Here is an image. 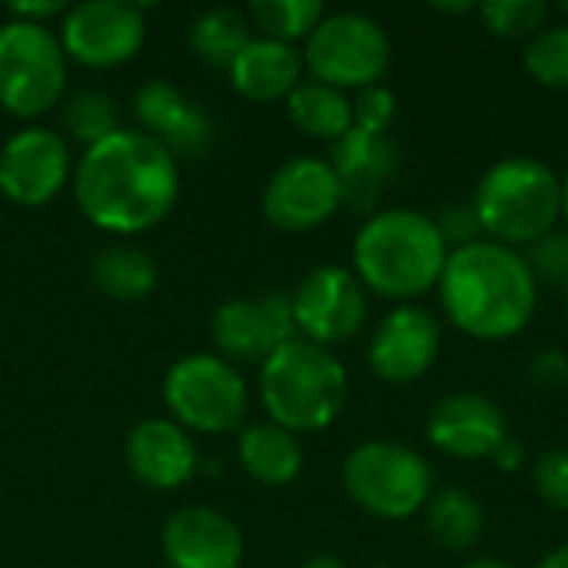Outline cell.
<instances>
[{
  "mask_svg": "<svg viewBox=\"0 0 568 568\" xmlns=\"http://www.w3.org/2000/svg\"><path fill=\"white\" fill-rule=\"evenodd\" d=\"M73 193L93 226L106 233H143L173 210L180 166L150 133L120 126L83 153Z\"/></svg>",
  "mask_w": 568,
  "mask_h": 568,
  "instance_id": "1",
  "label": "cell"
},
{
  "mask_svg": "<svg viewBox=\"0 0 568 568\" xmlns=\"http://www.w3.org/2000/svg\"><path fill=\"white\" fill-rule=\"evenodd\" d=\"M443 316L466 336L503 343L519 336L539 306V283L523 256L493 240L453 250L439 280Z\"/></svg>",
  "mask_w": 568,
  "mask_h": 568,
  "instance_id": "2",
  "label": "cell"
},
{
  "mask_svg": "<svg viewBox=\"0 0 568 568\" xmlns=\"http://www.w3.org/2000/svg\"><path fill=\"white\" fill-rule=\"evenodd\" d=\"M449 246L436 220L423 210H376L353 240V273L359 283L393 303H413L433 293L443 280Z\"/></svg>",
  "mask_w": 568,
  "mask_h": 568,
  "instance_id": "3",
  "label": "cell"
},
{
  "mask_svg": "<svg viewBox=\"0 0 568 568\" xmlns=\"http://www.w3.org/2000/svg\"><path fill=\"white\" fill-rule=\"evenodd\" d=\"M349 393V376L339 356L303 336L283 343L260 373V399L270 423L286 433H323L329 429Z\"/></svg>",
  "mask_w": 568,
  "mask_h": 568,
  "instance_id": "4",
  "label": "cell"
},
{
  "mask_svg": "<svg viewBox=\"0 0 568 568\" xmlns=\"http://www.w3.org/2000/svg\"><path fill=\"white\" fill-rule=\"evenodd\" d=\"M469 203L486 240L523 250L562 223V180L536 156H506L483 173Z\"/></svg>",
  "mask_w": 568,
  "mask_h": 568,
  "instance_id": "5",
  "label": "cell"
},
{
  "mask_svg": "<svg viewBox=\"0 0 568 568\" xmlns=\"http://www.w3.org/2000/svg\"><path fill=\"white\" fill-rule=\"evenodd\" d=\"M343 489L363 513L386 523L413 519L436 493L426 456L393 439L359 443L343 463Z\"/></svg>",
  "mask_w": 568,
  "mask_h": 568,
  "instance_id": "6",
  "label": "cell"
},
{
  "mask_svg": "<svg viewBox=\"0 0 568 568\" xmlns=\"http://www.w3.org/2000/svg\"><path fill=\"white\" fill-rule=\"evenodd\" d=\"M303 63L310 67L313 80L329 83L343 93H359L386 77L393 63V43L379 20L356 10H339L326 13L306 37Z\"/></svg>",
  "mask_w": 568,
  "mask_h": 568,
  "instance_id": "7",
  "label": "cell"
},
{
  "mask_svg": "<svg viewBox=\"0 0 568 568\" xmlns=\"http://www.w3.org/2000/svg\"><path fill=\"white\" fill-rule=\"evenodd\" d=\"M67 83V53L43 23H0V106L13 116L47 113Z\"/></svg>",
  "mask_w": 568,
  "mask_h": 568,
  "instance_id": "8",
  "label": "cell"
},
{
  "mask_svg": "<svg viewBox=\"0 0 568 568\" xmlns=\"http://www.w3.org/2000/svg\"><path fill=\"white\" fill-rule=\"evenodd\" d=\"M163 399L176 416V426L213 436L240 429L250 406L246 379L236 373L233 363L213 353L176 359L163 379Z\"/></svg>",
  "mask_w": 568,
  "mask_h": 568,
  "instance_id": "9",
  "label": "cell"
},
{
  "mask_svg": "<svg viewBox=\"0 0 568 568\" xmlns=\"http://www.w3.org/2000/svg\"><path fill=\"white\" fill-rule=\"evenodd\" d=\"M290 300L296 333L326 349L353 339L366 323V286L346 266L326 263L310 270Z\"/></svg>",
  "mask_w": 568,
  "mask_h": 568,
  "instance_id": "10",
  "label": "cell"
},
{
  "mask_svg": "<svg viewBox=\"0 0 568 568\" xmlns=\"http://www.w3.org/2000/svg\"><path fill=\"white\" fill-rule=\"evenodd\" d=\"M146 23L143 3L126 0H87L67 7L60 23V47L83 67H120L143 47Z\"/></svg>",
  "mask_w": 568,
  "mask_h": 568,
  "instance_id": "11",
  "label": "cell"
},
{
  "mask_svg": "<svg viewBox=\"0 0 568 568\" xmlns=\"http://www.w3.org/2000/svg\"><path fill=\"white\" fill-rule=\"evenodd\" d=\"M343 206V186L323 156L286 160L263 190V213L276 230L306 233Z\"/></svg>",
  "mask_w": 568,
  "mask_h": 568,
  "instance_id": "12",
  "label": "cell"
},
{
  "mask_svg": "<svg viewBox=\"0 0 568 568\" xmlns=\"http://www.w3.org/2000/svg\"><path fill=\"white\" fill-rule=\"evenodd\" d=\"M439 349H443V326L436 313L416 303H403L393 313H386L383 323L373 329L366 363L383 383L409 386L436 366Z\"/></svg>",
  "mask_w": 568,
  "mask_h": 568,
  "instance_id": "13",
  "label": "cell"
},
{
  "mask_svg": "<svg viewBox=\"0 0 568 568\" xmlns=\"http://www.w3.org/2000/svg\"><path fill=\"white\" fill-rule=\"evenodd\" d=\"M210 329L226 359L263 366L283 343L296 336L293 300L283 290H270L253 300H226L213 313Z\"/></svg>",
  "mask_w": 568,
  "mask_h": 568,
  "instance_id": "14",
  "label": "cell"
},
{
  "mask_svg": "<svg viewBox=\"0 0 568 568\" xmlns=\"http://www.w3.org/2000/svg\"><path fill=\"white\" fill-rule=\"evenodd\" d=\"M70 176V150L60 133L27 126L0 150V193L20 206L50 203Z\"/></svg>",
  "mask_w": 568,
  "mask_h": 568,
  "instance_id": "15",
  "label": "cell"
},
{
  "mask_svg": "<svg viewBox=\"0 0 568 568\" xmlns=\"http://www.w3.org/2000/svg\"><path fill=\"white\" fill-rule=\"evenodd\" d=\"M426 436L433 449L449 459H493V453L509 439V419L503 406L483 393H449L443 396L426 419Z\"/></svg>",
  "mask_w": 568,
  "mask_h": 568,
  "instance_id": "16",
  "label": "cell"
},
{
  "mask_svg": "<svg viewBox=\"0 0 568 568\" xmlns=\"http://www.w3.org/2000/svg\"><path fill=\"white\" fill-rule=\"evenodd\" d=\"M136 120L143 123V133H150L160 146H166L173 156H200L213 146L216 130L213 120L200 103H193L180 87L170 80H146L133 97Z\"/></svg>",
  "mask_w": 568,
  "mask_h": 568,
  "instance_id": "17",
  "label": "cell"
},
{
  "mask_svg": "<svg viewBox=\"0 0 568 568\" xmlns=\"http://www.w3.org/2000/svg\"><path fill=\"white\" fill-rule=\"evenodd\" d=\"M160 542L170 568H240L243 562L240 526L206 506L176 509Z\"/></svg>",
  "mask_w": 568,
  "mask_h": 568,
  "instance_id": "18",
  "label": "cell"
},
{
  "mask_svg": "<svg viewBox=\"0 0 568 568\" xmlns=\"http://www.w3.org/2000/svg\"><path fill=\"white\" fill-rule=\"evenodd\" d=\"M329 166L343 186V203L373 210L386 183L399 170V146L389 133L353 126L343 140L329 143Z\"/></svg>",
  "mask_w": 568,
  "mask_h": 568,
  "instance_id": "19",
  "label": "cell"
},
{
  "mask_svg": "<svg viewBox=\"0 0 568 568\" xmlns=\"http://www.w3.org/2000/svg\"><path fill=\"white\" fill-rule=\"evenodd\" d=\"M130 473L160 493L180 489L196 473V446L173 419H143L130 429L123 446Z\"/></svg>",
  "mask_w": 568,
  "mask_h": 568,
  "instance_id": "20",
  "label": "cell"
},
{
  "mask_svg": "<svg viewBox=\"0 0 568 568\" xmlns=\"http://www.w3.org/2000/svg\"><path fill=\"white\" fill-rule=\"evenodd\" d=\"M303 53L293 43H280L270 37H253L240 57L230 63L233 90L246 100L270 103L286 100L303 83Z\"/></svg>",
  "mask_w": 568,
  "mask_h": 568,
  "instance_id": "21",
  "label": "cell"
},
{
  "mask_svg": "<svg viewBox=\"0 0 568 568\" xmlns=\"http://www.w3.org/2000/svg\"><path fill=\"white\" fill-rule=\"evenodd\" d=\"M240 463L263 486H290L303 473V446L276 423H253L240 433Z\"/></svg>",
  "mask_w": 568,
  "mask_h": 568,
  "instance_id": "22",
  "label": "cell"
},
{
  "mask_svg": "<svg viewBox=\"0 0 568 568\" xmlns=\"http://www.w3.org/2000/svg\"><path fill=\"white\" fill-rule=\"evenodd\" d=\"M426 532L443 549H453V552L473 549L486 532V509L479 496L459 486H446L433 493L426 503Z\"/></svg>",
  "mask_w": 568,
  "mask_h": 568,
  "instance_id": "23",
  "label": "cell"
},
{
  "mask_svg": "<svg viewBox=\"0 0 568 568\" xmlns=\"http://www.w3.org/2000/svg\"><path fill=\"white\" fill-rule=\"evenodd\" d=\"M286 113L306 136L326 143H336L353 130V100L343 90L320 80H303L286 97Z\"/></svg>",
  "mask_w": 568,
  "mask_h": 568,
  "instance_id": "24",
  "label": "cell"
},
{
  "mask_svg": "<svg viewBox=\"0 0 568 568\" xmlns=\"http://www.w3.org/2000/svg\"><path fill=\"white\" fill-rule=\"evenodd\" d=\"M90 276L103 296L120 300V303H136V300H146L153 293L160 270H156L153 256L143 253L140 246L116 243V246H106L93 256Z\"/></svg>",
  "mask_w": 568,
  "mask_h": 568,
  "instance_id": "25",
  "label": "cell"
},
{
  "mask_svg": "<svg viewBox=\"0 0 568 568\" xmlns=\"http://www.w3.org/2000/svg\"><path fill=\"white\" fill-rule=\"evenodd\" d=\"M250 23L233 7H210L193 20L190 47L193 53L210 67H226L240 57V50L250 43Z\"/></svg>",
  "mask_w": 568,
  "mask_h": 568,
  "instance_id": "26",
  "label": "cell"
},
{
  "mask_svg": "<svg viewBox=\"0 0 568 568\" xmlns=\"http://www.w3.org/2000/svg\"><path fill=\"white\" fill-rule=\"evenodd\" d=\"M326 17L320 0H253L250 20L263 30V37L293 43L300 37H310L316 23Z\"/></svg>",
  "mask_w": 568,
  "mask_h": 568,
  "instance_id": "27",
  "label": "cell"
},
{
  "mask_svg": "<svg viewBox=\"0 0 568 568\" xmlns=\"http://www.w3.org/2000/svg\"><path fill=\"white\" fill-rule=\"evenodd\" d=\"M63 126L73 140H80L87 150L116 133V103L103 90H77L63 103Z\"/></svg>",
  "mask_w": 568,
  "mask_h": 568,
  "instance_id": "28",
  "label": "cell"
},
{
  "mask_svg": "<svg viewBox=\"0 0 568 568\" xmlns=\"http://www.w3.org/2000/svg\"><path fill=\"white\" fill-rule=\"evenodd\" d=\"M486 30L503 40H532L542 27H549L552 7L546 0H489L476 7Z\"/></svg>",
  "mask_w": 568,
  "mask_h": 568,
  "instance_id": "29",
  "label": "cell"
},
{
  "mask_svg": "<svg viewBox=\"0 0 568 568\" xmlns=\"http://www.w3.org/2000/svg\"><path fill=\"white\" fill-rule=\"evenodd\" d=\"M529 77L549 90H568V23L542 27L523 50Z\"/></svg>",
  "mask_w": 568,
  "mask_h": 568,
  "instance_id": "30",
  "label": "cell"
},
{
  "mask_svg": "<svg viewBox=\"0 0 568 568\" xmlns=\"http://www.w3.org/2000/svg\"><path fill=\"white\" fill-rule=\"evenodd\" d=\"M526 263L536 276V283L542 286H556L562 290L568 276V230L556 226L552 233H546L542 240H536L532 246H526Z\"/></svg>",
  "mask_w": 568,
  "mask_h": 568,
  "instance_id": "31",
  "label": "cell"
},
{
  "mask_svg": "<svg viewBox=\"0 0 568 568\" xmlns=\"http://www.w3.org/2000/svg\"><path fill=\"white\" fill-rule=\"evenodd\" d=\"M532 489L549 509L568 513V446H556L536 459Z\"/></svg>",
  "mask_w": 568,
  "mask_h": 568,
  "instance_id": "32",
  "label": "cell"
},
{
  "mask_svg": "<svg viewBox=\"0 0 568 568\" xmlns=\"http://www.w3.org/2000/svg\"><path fill=\"white\" fill-rule=\"evenodd\" d=\"M433 220H436V230H439L443 243L449 246V253H453V250H466V246H473V243L486 240L483 223H479V216H476L473 203H466V200H453V203H446Z\"/></svg>",
  "mask_w": 568,
  "mask_h": 568,
  "instance_id": "33",
  "label": "cell"
},
{
  "mask_svg": "<svg viewBox=\"0 0 568 568\" xmlns=\"http://www.w3.org/2000/svg\"><path fill=\"white\" fill-rule=\"evenodd\" d=\"M393 120H396L393 90L376 83V87H366V90L356 93V100H353V126L369 130V133H389Z\"/></svg>",
  "mask_w": 568,
  "mask_h": 568,
  "instance_id": "34",
  "label": "cell"
},
{
  "mask_svg": "<svg viewBox=\"0 0 568 568\" xmlns=\"http://www.w3.org/2000/svg\"><path fill=\"white\" fill-rule=\"evenodd\" d=\"M529 379L539 389H562L568 386V353L562 349H542L529 363Z\"/></svg>",
  "mask_w": 568,
  "mask_h": 568,
  "instance_id": "35",
  "label": "cell"
},
{
  "mask_svg": "<svg viewBox=\"0 0 568 568\" xmlns=\"http://www.w3.org/2000/svg\"><path fill=\"white\" fill-rule=\"evenodd\" d=\"M13 13V20H27V23H43L57 13H67V3L63 0H13L7 7Z\"/></svg>",
  "mask_w": 568,
  "mask_h": 568,
  "instance_id": "36",
  "label": "cell"
},
{
  "mask_svg": "<svg viewBox=\"0 0 568 568\" xmlns=\"http://www.w3.org/2000/svg\"><path fill=\"white\" fill-rule=\"evenodd\" d=\"M493 463H496V469L499 473H516L523 463H526V449H523V443L519 439H503V446L493 453Z\"/></svg>",
  "mask_w": 568,
  "mask_h": 568,
  "instance_id": "37",
  "label": "cell"
},
{
  "mask_svg": "<svg viewBox=\"0 0 568 568\" xmlns=\"http://www.w3.org/2000/svg\"><path fill=\"white\" fill-rule=\"evenodd\" d=\"M300 568H346L333 552H316V556H310L306 562Z\"/></svg>",
  "mask_w": 568,
  "mask_h": 568,
  "instance_id": "38",
  "label": "cell"
},
{
  "mask_svg": "<svg viewBox=\"0 0 568 568\" xmlns=\"http://www.w3.org/2000/svg\"><path fill=\"white\" fill-rule=\"evenodd\" d=\"M536 568H568V546H559V549H552L542 562Z\"/></svg>",
  "mask_w": 568,
  "mask_h": 568,
  "instance_id": "39",
  "label": "cell"
},
{
  "mask_svg": "<svg viewBox=\"0 0 568 568\" xmlns=\"http://www.w3.org/2000/svg\"><path fill=\"white\" fill-rule=\"evenodd\" d=\"M433 10H436V13H463V17H466V13H473L476 7L466 3V0H459V3H433Z\"/></svg>",
  "mask_w": 568,
  "mask_h": 568,
  "instance_id": "40",
  "label": "cell"
},
{
  "mask_svg": "<svg viewBox=\"0 0 568 568\" xmlns=\"http://www.w3.org/2000/svg\"><path fill=\"white\" fill-rule=\"evenodd\" d=\"M463 568H513L509 562H503V559H473V562H466Z\"/></svg>",
  "mask_w": 568,
  "mask_h": 568,
  "instance_id": "41",
  "label": "cell"
},
{
  "mask_svg": "<svg viewBox=\"0 0 568 568\" xmlns=\"http://www.w3.org/2000/svg\"><path fill=\"white\" fill-rule=\"evenodd\" d=\"M562 223H566L568 230V173L562 176Z\"/></svg>",
  "mask_w": 568,
  "mask_h": 568,
  "instance_id": "42",
  "label": "cell"
},
{
  "mask_svg": "<svg viewBox=\"0 0 568 568\" xmlns=\"http://www.w3.org/2000/svg\"><path fill=\"white\" fill-rule=\"evenodd\" d=\"M559 293H562V303H566V313H568V276H566V283H562V290H559Z\"/></svg>",
  "mask_w": 568,
  "mask_h": 568,
  "instance_id": "43",
  "label": "cell"
},
{
  "mask_svg": "<svg viewBox=\"0 0 568 568\" xmlns=\"http://www.w3.org/2000/svg\"><path fill=\"white\" fill-rule=\"evenodd\" d=\"M559 13L566 17V23H568V0H562V3H559Z\"/></svg>",
  "mask_w": 568,
  "mask_h": 568,
  "instance_id": "44",
  "label": "cell"
},
{
  "mask_svg": "<svg viewBox=\"0 0 568 568\" xmlns=\"http://www.w3.org/2000/svg\"><path fill=\"white\" fill-rule=\"evenodd\" d=\"M373 568H386V566H373Z\"/></svg>",
  "mask_w": 568,
  "mask_h": 568,
  "instance_id": "45",
  "label": "cell"
}]
</instances>
